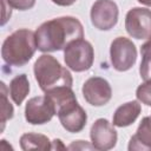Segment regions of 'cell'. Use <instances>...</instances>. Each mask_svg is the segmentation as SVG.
I'll use <instances>...</instances> for the list:
<instances>
[{"mask_svg":"<svg viewBox=\"0 0 151 151\" xmlns=\"http://www.w3.org/2000/svg\"><path fill=\"white\" fill-rule=\"evenodd\" d=\"M9 94L14 104L20 105L29 92V81L25 73L15 76L9 83Z\"/></svg>","mask_w":151,"mask_h":151,"instance_id":"15","label":"cell"},{"mask_svg":"<svg viewBox=\"0 0 151 151\" xmlns=\"http://www.w3.org/2000/svg\"><path fill=\"white\" fill-rule=\"evenodd\" d=\"M84 38L81 22L73 17H60L41 24L35 31L38 50L41 52H55L74 40Z\"/></svg>","mask_w":151,"mask_h":151,"instance_id":"1","label":"cell"},{"mask_svg":"<svg viewBox=\"0 0 151 151\" xmlns=\"http://www.w3.org/2000/svg\"><path fill=\"white\" fill-rule=\"evenodd\" d=\"M113 126L114 125H112L105 118H99L92 124L90 130V137L92 146L96 150L106 151L116 146L118 136Z\"/></svg>","mask_w":151,"mask_h":151,"instance_id":"9","label":"cell"},{"mask_svg":"<svg viewBox=\"0 0 151 151\" xmlns=\"http://www.w3.org/2000/svg\"><path fill=\"white\" fill-rule=\"evenodd\" d=\"M142 111V106L139 101L132 100L120 105L113 113L112 123L118 127H126L136 122L139 113Z\"/></svg>","mask_w":151,"mask_h":151,"instance_id":"13","label":"cell"},{"mask_svg":"<svg viewBox=\"0 0 151 151\" xmlns=\"http://www.w3.org/2000/svg\"><path fill=\"white\" fill-rule=\"evenodd\" d=\"M20 147L25 151L27 150H52V142L41 133H24L20 137Z\"/></svg>","mask_w":151,"mask_h":151,"instance_id":"14","label":"cell"},{"mask_svg":"<svg viewBox=\"0 0 151 151\" xmlns=\"http://www.w3.org/2000/svg\"><path fill=\"white\" fill-rule=\"evenodd\" d=\"M127 149L129 151H151V116L142 119Z\"/></svg>","mask_w":151,"mask_h":151,"instance_id":"12","label":"cell"},{"mask_svg":"<svg viewBox=\"0 0 151 151\" xmlns=\"http://www.w3.org/2000/svg\"><path fill=\"white\" fill-rule=\"evenodd\" d=\"M118 14V6L113 0H97L91 8V22L100 31H109L116 26Z\"/></svg>","mask_w":151,"mask_h":151,"instance_id":"7","label":"cell"},{"mask_svg":"<svg viewBox=\"0 0 151 151\" xmlns=\"http://www.w3.org/2000/svg\"><path fill=\"white\" fill-rule=\"evenodd\" d=\"M136 97L140 103L151 106V79L144 80V83L137 87Z\"/></svg>","mask_w":151,"mask_h":151,"instance_id":"17","label":"cell"},{"mask_svg":"<svg viewBox=\"0 0 151 151\" xmlns=\"http://www.w3.org/2000/svg\"><path fill=\"white\" fill-rule=\"evenodd\" d=\"M66 66L74 72L87 71L94 60V50L87 40L78 39L68 44L64 50Z\"/></svg>","mask_w":151,"mask_h":151,"instance_id":"4","label":"cell"},{"mask_svg":"<svg viewBox=\"0 0 151 151\" xmlns=\"http://www.w3.org/2000/svg\"><path fill=\"white\" fill-rule=\"evenodd\" d=\"M138 2L145 5V6H150L151 7V0H138Z\"/></svg>","mask_w":151,"mask_h":151,"instance_id":"23","label":"cell"},{"mask_svg":"<svg viewBox=\"0 0 151 151\" xmlns=\"http://www.w3.org/2000/svg\"><path fill=\"white\" fill-rule=\"evenodd\" d=\"M1 98H2V119H1V123H2V127L1 130L4 129V125L5 123L11 119L13 117V106L8 103L7 100V94H6V85L1 81Z\"/></svg>","mask_w":151,"mask_h":151,"instance_id":"18","label":"cell"},{"mask_svg":"<svg viewBox=\"0 0 151 151\" xmlns=\"http://www.w3.org/2000/svg\"><path fill=\"white\" fill-rule=\"evenodd\" d=\"M54 114H55L54 106L46 94L33 97L26 103L25 118L29 124L33 125L45 124L50 122Z\"/></svg>","mask_w":151,"mask_h":151,"instance_id":"8","label":"cell"},{"mask_svg":"<svg viewBox=\"0 0 151 151\" xmlns=\"http://www.w3.org/2000/svg\"><path fill=\"white\" fill-rule=\"evenodd\" d=\"M110 58L114 70L119 72L127 71L137 60V48L130 39L118 37L111 42Z\"/></svg>","mask_w":151,"mask_h":151,"instance_id":"5","label":"cell"},{"mask_svg":"<svg viewBox=\"0 0 151 151\" xmlns=\"http://www.w3.org/2000/svg\"><path fill=\"white\" fill-rule=\"evenodd\" d=\"M84 99L92 106H103L112 97V88L109 81L101 77L88 78L83 85Z\"/></svg>","mask_w":151,"mask_h":151,"instance_id":"10","label":"cell"},{"mask_svg":"<svg viewBox=\"0 0 151 151\" xmlns=\"http://www.w3.org/2000/svg\"><path fill=\"white\" fill-rule=\"evenodd\" d=\"M53 149H66V147L61 144V140L60 139H54L52 142V150Z\"/></svg>","mask_w":151,"mask_h":151,"instance_id":"22","label":"cell"},{"mask_svg":"<svg viewBox=\"0 0 151 151\" xmlns=\"http://www.w3.org/2000/svg\"><path fill=\"white\" fill-rule=\"evenodd\" d=\"M37 48L35 33L27 28H20L5 39L1 57L7 65L21 67L32 59Z\"/></svg>","mask_w":151,"mask_h":151,"instance_id":"2","label":"cell"},{"mask_svg":"<svg viewBox=\"0 0 151 151\" xmlns=\"http://www.w3.org/2000/svg\"><path fill=\"white\" fill-rule=\"evenodd\" d=\"M54 4L59 5V6H71L73 5L77 0H52Z\"/></svg>","mask_w":151,"mask_h":151,"instance_id":"21","label":"cell"},{"mask_svg":"<svg viewBox=\"0 0 151 151\" xmlns=\"http://www.w3.org/2000/svg\"><path fill=\"white\" fill-rule=\"evenodd\" d=\"M11 7L19 9V11H26L34 6L35 0H7Z\"/></svg>","mask_w":151,"mask_h":151,"instance_id":"19","label":"cell"},{"mask_svg":"<svg viewBox=\"0 0 151 151\" xmlns=\"http://www.w3.org/2000/svg\"><path fill=\"white\" fill-rule=\"evenodd\" d=\"M140 54H142V61L139 66L140 77L144 80H150L151 79V38H149V40L142 45Z\"/></svg>","mask_w":151,"mask_h":151,"instance_id":"16","label":"cell"},{"mask_svg":"<svg viewBox=\"0 0 151 151\" xmlns=\"http://www.w3.org/2000/svg\"><path fill=\"white\" fill-rule=\"evenodd\" d=\"M7 0H2V8H4V14H2V22L1 25H5L7 22V20L11 18V13H12V9L11 7L7 8Z\"/></svg>","mask_w":151,"mask_h":151,"instance_id":"20","label":"cell"},{"mask_svg":"<svg viewBox=\"0 0 151 151\" xmlns=\"http://www.w3.org/2000/svg\"><path fill=\"white\" fill-rule=\"evenodd\" d=\"M125 29L134 39L151 38V9L144 7L131 8L125 17Z\"/></svg>","mask_w":151,"mask_h":151,"instance_id":"6","label":"cell"},{"mask_svg":"<svg viewBox=\"0 0 151 151\" xmlns=\"http://www.w3.org/2000/svg\"><path fill=\"white\" fill-rule=\"evenodd\" d=\"M33 72L39 87L45 93L63 86L72 87L73 78L70 71L50 54H42L37 59Z\"/></svg>","mask_w":151,"mask_h":151,"instance_id":"3","label":"cell"},{"mask_svg":"<svg viewBox=\"0 0 151 151\" xmlns=\"http://www.w3.org/2000/svg\"><path fill=\"white\" fill-rule=\"evenodd\" d=\"M63 127L71 133H78L83 131L87 122V114L85 110L78 104V101H73L57 113Z\"/></svg>","mask_w":151,"mask_h":151,"instance_id":"11","label":"cell"}]
</instances>
